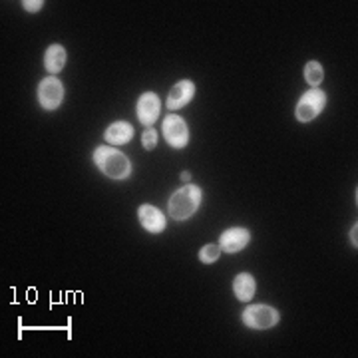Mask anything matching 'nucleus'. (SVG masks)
Masks as SVG:
<instances>
[{
  "label": "nucleus",
  "mask_w": 358,
  "mask_h": 358,
  "mask_svg": "<svg viewBox=\"0 0 358 358\" xmlns=\"http://www.w3.org/2000/svg\"><path fill=\"white\" fill-rule=\"evenodd\" d=\"M94 164L102 171L106 178L115 179V181H124L131 176V162L124 152L100 145L94 150Z\"/></svg>",
  "instance_id": "1"
},
{
  "label": "nucleus",
  "mask_w": 358,
  "mask_h": 358,
  "mask_svg": "<svg viewBox=\"0 0 358 358\" xmlns=\"http://www.w3.org/2000/svg\"><path fill=\"white\" fill-rule=\"evenodd\" d=\"M357 231H358V225H355V227H352V229H350V243H352V247H355V249H357V247H358Z\"/></svg>",
  "instance_id": "18"
},
{
  "label": "nucleus",
  "mask_w": 358,
  "mask_h": 358,
  "mask_svg": "<svg viewBox=\"0 0 358 358\" xmlns=\"http://www.w3.org/2000/svg\"><path fill=\"white\" fill-rule=\"evenodd\" d=\"M36 96H38V102L44 110L54 112L60 108V103L64 100V86L56 76L44 78L38 84Z\"/></svg>",
  "instance_id": "6"
},
{
  "label": "nucleus",
  "mask_w": 358,
  "mask_h": 358,
  "mask_svg": "<svg viewBox=\"0 0 358 358\" xmlns=\"http://www.w3.org/2000/svg\"><path fill=\"white\" fill-rule=\"evenodd\" d=\"M251 241V231L245 227H231V229L223 231L219 237V247L223 253L227 255H235L239 251H243L245 247Z\"/></svg>",
  "instance_id": "8"
},
{
  "label": "nucleus",
  "mask_w": 358,
  "mask_h": 358,
  "mask_svg": "<svg viewBox=\"0 0 358 358\" xmlns=\"http://www.w3.org/2000/svg\"><path fill=\"white\" fill-rule=\"evenodd\" d=\"M162 112V102H159V96L155 92H143L140 96V100L136 103V114L138 120L145 128H152L157 117Z\"/></svg>",
  "instance_id": "7"
},
{
  "label": "nucleus",
  "mask_w": 358,
  "mask_h": 358,
  "mask_svg": "<svg viewBox=\"0 0 358 358\" xmlns=\"http://www.w3.org/2000/svg\"><path fill=\"white\" fill-rule=\"evenodd\" d=\"M20 4H22V8H24L26 13H38L44 6V0H22Z\"/></svg>",
  "instance_id": "17"
},
{
  "label": "nucleus",
  "mask_w": 358,
  "mask_h": 358,
  "mask_svg": "<svg viewBox=\"0 0 358 358\" xmlns=\"http://www.w3.org/2000/svg\"><path fill=\"white\" fill-rule=\"evenodd\" d=\"M324 106H327V94L320 88H310L296 102L294 115H296L299 122L307 124V122H313L324 110Z\"/></svg>",
  "instance_id": "4"
},
{
  "label": "nucleus",
  "mask_w": 358,
  "mask_h": 358,
  "mask_svg": "<svg viewBox=\"0 0 358 358\" xmlns=\"http://www.w3.org/2000/svg\"><path fill=\"white\" fill-rule=\"evenodd\" d=\"M219 255H221V247L215 243L205 245V247H201V249H199V253H197L199 261H201V263H205V265H211V263H215V261L219 259Z\"/></svg>",
  "instance_id": "15"
},
{
  "label": "nucleus",
  "mask_w": 358,
  "mask_h": 358,
  "mask_svg": "<svg viewBox=\"0 0 358 358\" xmlns=\"http://www.w3.org/2000/svg\"><path fill=\"white\" fill-rule=\"evenodd\" d=\"M157 131L154 128H145L143 131V136H141V145H143V150H155V145H157Z\"/></svg>",
  "instance_id": "16"
},
{
  "label": "nucleus",
  "mask_w": 358,
  "mask_h": 358,
  "mask_svg": "<svg viewBox=\"0 0 358 358\" xmlns=\"http://www.w3.org/2000/svg\"><path fill=\"white\" fill-rule=\"evenodd\" d=\"M181 179H183V181H189V179H192V173H189V171H183V173H181Z\"/></svg>",
  "instance_id": "19"
},
{
  "label": "nucleus",
  "mask_w": 358,
  "mask_h": 358,
  "mask_svg": "<svg viewBox=\"0 0 358 358\" xmlns=\"http://www.w3.org/2000/svg\"><path fill=\"white\" fill-rule=\"evenodd\" d=\"M201 199H203L201 187L195 185V183H187V185H183L181 189H178L169 197L167 211L176 221H187L199 209Z\"/></svg>",
  "instance_id": "2"
},
{
  "label": "nucleus",
  "mask_w": 358,
  "mask_h": 358,
  "mask_svg": "<svg viewBox=\"0 0 358 358\" xmlns=\"http://www.w3.org/2000/svg\"><path fill=\"white\" fill-rule=\"evenodd\" d=\"M66 60H68V52L62 44H52L44 54V68L50 72V76H56L64 70Z\"/></svg>",
  "instance_id": "12"
},
{
  "label": "nucleus",
  "mask_w": 358,
  "mask_h": 358,
  "mask_svg": "<svg viewBox=\"0 0 358 358\" xmlns=\"http://www.w3.org/2000/svg\"><path fill=\"white\" fill-rule=\"evenodd\" d=\"M241 320L247 329H253V331H267L279 324L281 315L275 307H268V305H251L243 310Z\"/></svg>",
  "instance_id": "3"
},
{
  "label": "nucleus",
  "mask_w": 358,
  "mask_h": 358,
  "mask_svg": "<svg viewBox=\"0 0 358 358\" xmlns=\"http://www.w3.org/2000/svg\"><path fill=\"white\" fill-rule=\"evenodd\" d=\"M138 219H140L141 227L148 233H152V235H157V233L166 229V215H164V211H159L154 205H140Z\"/></svg>",
  "instance_id": "10"
},
{
  "label": "nucleus",
  "mask_w": 358,
  "mask_h": 358,
  "mask_svg": "<svg viewBox=\"0 0 358 358\" xmlns=\"http://www.w3.org/2000/svg\"><path fill=\"white\" fill-rule=\"evenodd\" d=\"M131 138H134V128L126 120H117L114 124H110L108 129L103 131V140L108 141L110 145H115V148L129 143Z\"/></svg>",
  "instance_id": "11"
},
{
  "label": "nucleus",
  "mask_w": 358,
  "mask_h": 358,
  "mask_svg": "<svg viewBox=\"0 0 358 358\" xmlns=\"http://www.w3.org/2000/svg\"><path fill=\"white\" fill-rule=\"evenodd\" d=\"M322 78H324V68L317 60H310L305 66V80L307 84H310L313 88H319V84H322Z\"/></svg>",
  "instance_id": "14"
},
{
  "label": "nucleus",
  "mask_w": 358,
  "mask_h": 358,
  "mask_svg": "<svg viewBox=\"0 0 358 358\" xmlns=\"http://www.w3.org/2000/svg\"><path fill=\"white\" fill-rule=\"evenodd\" d=\"M193 96H195V84H193L192 80H181L167 94V110L169 112H176V110L185 108L193 100Z\"/></svg>",
  "instance_id": "9"
},
{
  "label": "nucleus",
  "mask_w": 358,
  "mask_h": 358,
  "mask_svg": "<svg viewBox=\"0 0 358 358\" xmlns=\"http://www.w3.org/2000/svg\"><path fill=\"white\" fill-rule=\"evenodd\" d=\"M164 140L173 150H183L189 143V129L181 115L169 114L164 117Z\"/></svg>",
  "instance_id": "5"
},
{
  "label": "nucleus",
  "mask_w": 358,
  "mask_h": 358,
  "mask_svg": "<svg viewBox=\"0 0 358 358\" xmlns=\"http://www.w3.org/2000/svg\"><path fill=\"white\" fill-rule=\"evenodd\" d=\"M257 291V281L253 279V275L249 273H239L233 279V293L237 296V301L241 303H251Z\"/></svg>",
  "instance_id": "13"
}]
</instances>
